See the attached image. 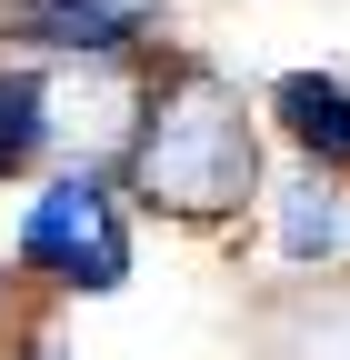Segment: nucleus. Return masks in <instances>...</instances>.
<instances>
[{
	"mask_svg": "<svg viewBox=\"0 0 350 360\" xmlns=\"http://www.w3.org/2000/svg\"><path fill=\"white\" fill-rule=\"evenodd\" d=\"M0 30L20 51H51V60H120L130 40L160 30V0H11Z\"/></svg>",
	"mask_w": 350,
	"mask_h": 360,
	"instance_id": "3",
	"label": "nucleus"
},
{
	"mask_svg": "<svg viewBox=\"0 0 350 360\" xmlns=\"http://www.w3.org/2000/svg\"><path fill=\"white\" fill-rule=\"evenodd\" d=\"M40 141H51V90H40L30 70H0V180L30 170Z\"/></svg>",
	"mask_w": 350,
	"mask_h": 360,
	"instance_id": "6",
	"label": "nucleus"
},
{
	"mask_svg": "<svg viewBox=\"0 0 350 360\" xmlns=\"http://www.w3.org/2000/svg\"><path fill=\"white\" fill-rule=\"evenodd\" d=\"M271 120H280V141L311 170L350 180V80L340 70H280L271 80Z\"/></svg>",
	"mask_w": 350,
	"mask_h": 360,
	"instance_id": "4",
	"label": "nucleus"
},
{
	"mask_svg": "<svg viewBox=\"0 0 350 360\" xmlns=\"http://www.w3.org/2000/svg\"><path fill=\"white\" fill-rule=\"evenodd\" d=\"M20 270L51 281V290H80V300L130 281V210H120V191L101 170H60L20 210Z\"/></svg>",
	"mask_w": 350,
	"mask_h": 360,
	"instance_id": "2",
	"label": "nucleus"
},
{
	"mask_svg": "<svg viewBox=\"0 0 350 360\" xmlns=\"http://www.w3.org/2000/svg\"><path fill=\"white\" fill-rule=\"evenodd\" d=\"M271 240H280V260H300V270H340V260H350V180L300 170L290 191H280V210H271Z\"/></svg>",
	"mask_w": 350,
	"mask_h": 360,
	"instance_id": "5",
	"label": "nucleus"
},
{
	"mask_svg": "<svg viewBox=\"0 0 350 360\" xmlns=\"http://www.w3.org/2000/svg\"><path fill=\"white\" fill-rule=\"evenodd\" d=\"M130 200L170 210V220H231L260 191V130L250 101L210 70V60H170L141 90V130H130Z\"/></svg>",
	"mask_w": 350,
	"mask_h": 360,
	"instance_id": "1",
	"label": "nucleus"
}]
</instances>
